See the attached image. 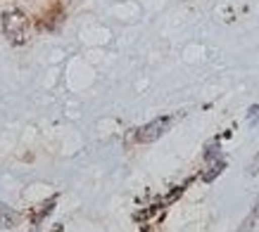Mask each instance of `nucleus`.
<instances>
[{
  "label": "nucleus",
  "mask_w": 259,
  "mask_h": 232,
  "mask_svg": "<svg viewBox=\"0 0 259 232\" xmlns=\"http://www.w3.org/2000/svg\"><path fill=\"white\" fill-rule=\"evenodd\" d=\"M257 119H259V104L250 109V121H257Z\"/></svg>",
  "instance_id": "8"
},
{
  "label": "nucleus",
  "mask_w": 259,
  "mask_h": 232,
  "mask_svg": "<svg viewBox=\"0 0 259 232\" xmlns=\"http://www.w3.org/2000/svg\"><path fill=\"white\" fill-rule=\"evenodd\" d=\"M254 218H257V216L252 213V216L247 218V220H245V223H243V227H240V230H238V232H252V223H254Z\"/></svg>",
  "instance_id": "6"
},
{
  "label": "nucleus",
  "mask_w": 259,
  "mask_h": 232,
  "mask_svg": "<svg viewBox=\"0 0 259 232\" xmlns=\"http://www.w3.org/2000/svg\"><path fill=\"white\" fill-rule=\"evenodd\" d=\"M17 220V213L12 209H10L8 204H3L0 201V230H8V227H12Z\"/></svg>",
  "instance_id": "3"
},
{
  "label": "nucleus",
  "mask_w": 259,
  "mask_h": 232,
  "mask_svg": "<svg viewBox=\"0 0 259 232\" xmlns=\"http://www.w3.org/2000/svg\"><path fill=\"white\" fill-rule=\"evenodd\" d=\"M3 31L10 38V43L15 45H22L29 40V19L24 12L19 10H10L3 15Z\"/></svg>",
  "instance_id": "1"
},
{
  "label": "nucleus",
  "mask_w": 259,
  "mask_h": 232,
  "mask_svg": "<svg viewBox=\"0 0 259 232\" xmlns=\"http://www.w3.org/2000/svg\"><path fill=\"white\" fill-rule=\"evenodd\" d=\"M217 159H221V145L219 140H212L209 145H207V149H204V161H217Z\"/></svg>",
  "instance_id": "5"
},
{
  "label": "nucleus",
  "mask_w": 259,
  "mask_h": 232,
  "mask_svg": "<svg viewBox=\"0 0 259 232\" xmlns=\"http://www.w3.org/2000/svg\"><path fill=\"white\" fill-rule=\"evenodd\" d=\"M250 173H252V176H257V173H259V152H257V156H254V161L250 163Z\"/></svg>",
  "instance_id": "7"
},
{
  "label": "nucleus",
  "mask_w": 259,
  "mask_h": 232,
  "mask_svg": "<svg viewBox=\"0 0 259 232\" xmlns=\"http://www.w3.org/2000/svg\"><path fill=\"white\" fill-rule=\"evenodd\" d=\"M169 124H171V119L169 116H162V119H155V121H150L145 124L143 128L136 131V140L138 142H155L169 131Z\"/></svg>",
  "instance_id": "2"
},
{
  "label": "nucleus",
  "mask_w": 259,
  "mask_h": 232,
  "mask_svg": "<svg viewBox=\"0 0 259 232\" xmlns=\"http://www.w3.org/2000/svg\"><path fill=\"white\" fill-rule=\"evenodd\" d=\"M36 232H38V230H36Z\"/></svg>",
  "instance_id": "9"
},
{
  "label": "nucleus",
  "mask_w": 259,
  "mask_h": 232,
  "mask_svg": "<svg viewBox=\"0 0 259 232\" xmlns=\"http://www.w3.org/2000/svg\"><path fill=\"white\" fill-rule=\"evenodd\" d=\"M224 166H226V163L221 161V159H217V161H209V168L202 173V180H204V183H212V180L219 176L221 170H224Z\"/></svg>",
  "instance_id": "4"
}]
</instances>
